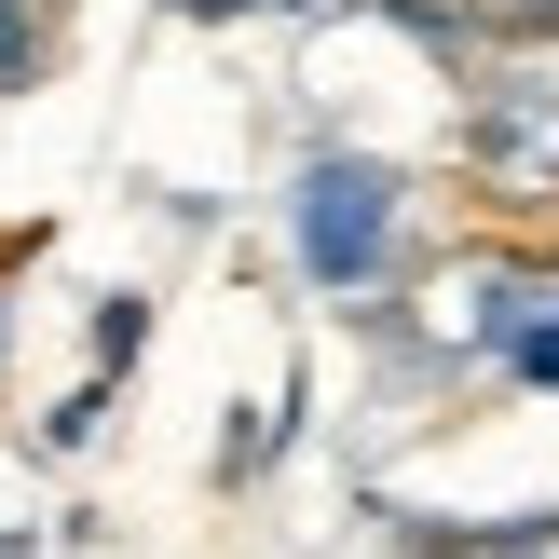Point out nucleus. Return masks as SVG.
<instances>
[{
  "label": "nucleus",
  "instance_id": "nucleus-8",
  "mask_svg": "<svg viewBox=\"0 0 559 559\" xmlns=\"http://www.w3.org/2000/svg\"><path fill=\"white\" fill-rule=\"evenodd\" d=\"M273 14H314V0H273Z\"/></svg>",
  "mask_w": 559,
  "mask_h": 559
},
{
  "label": "nucleus",
  "instance_id": "nucleus-5",
  "mask_svg": "<svg viewBox=\"0 0 559 559\" xmlns=\"http://www.w3.org/2000/svg\"><path fill=\"white\" fill-rule=\"evenodd\" d=\"M96 424H109V369L82 382V396H55V409H41V437H55V451H82V437H96Z\"/></svg>",
  "mask_w": 559,
  "mask_h": 559
},
{
  "label": "nucleus",
  "instance_id": "nucleus-7",
  "mask_svg": "<svg viewBox=\"0 0 559 559\" xmlns=\"http://www.w3.org/2000/svg\"><path fill=\"white\" fill-rule=\"evenodd\" d=\"M0 369H14V287H0Z\"/></svg>",
  "mask_w": 559,
  "mask_h": 559
},
{
  "label": "nucleus",
  "instance_id": "nucleus-6",
  "mask_svg": "<svg viewBox=\"0 0 559 559\" xmlns=\"http://www.w3.org/2000/svg\"><path fill=\"white\" fill-rule=\"evenodd\" d=\"M136 342H151V300H96V369H123Z\"/></svg>",
  "mask_w": 559,
  "mask_h": 559
},
{
  "label": "nucleus",
  "instance_id": "nucleus-3",
  "mask_svg": "<svg viewBox=\"0 0 559 559\" xmlns=\"http://www.w3.org/2000/svg\"><path fill=\"white\" fill-rule=\"evenodd\" d=\"M41 69H55V0H0V96H27Z\"/></svg>",
  "mask_w": 559,
  "mask_h": 559
},
{
  "label": "nucleus",
  "instance_id": "nucleus-2",
  "mask_svg": "<svg viewBox=\"0 0 559 559\" xmlns=\"http://www.w3.org/2000/svg\"><path fill=\"white\" fill-rule=\"evenodd\" d=\"M464 178L491 205H559V55H506L464 82Z\"/></svg>",
  "mask_w": 559,
  "mask_h": 559
},
{
  "label": "nucleus",
  "instance_id": "nucleus-9",
  "mask_svg": "<svg viewBox=\"0 0 559 559\" xmlns=\"http://www.w3.org/2000/svg\"><path fill=\"white\" fill-rule=\"evenodd\" d=\"M0 559H27V546H14V533H0Z\"/></svg>",
  "mask_w": 559,
  "mask_h": 559
},
{
  "label": "nucleus",
  "instance_id": "nucleus-1",
  "mask_svg": "<svg viewBox=\"0 0 559 559\" xmlns=\"http://www.w3.org/2000/svg\"><path fill=\"white\" fill-rule=\"evenodd\" d=\"M396 246H409V178L382 151H314L287 178V260L314 273L328 300H369L382 273H396Z\"/></svg>",
  "mask_w": 559,
  "mask_h": 559
},
{
  "label": "nucleus",
  "instance_id": "nucleus-4",
  "mask_svg": "<svg viewBox=\"0 0 559 559\" xmlns=\"http://www.w3.org/2000/svg\"><path fill=\"white\" fill-rule=\"evenodd\" d=\"M464 27H491L506 55H559V0H464Z\"/></svg>",
  "mask_w": 559,
  "mask_h": 559
}]
</instances>
